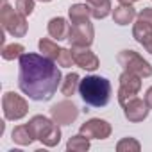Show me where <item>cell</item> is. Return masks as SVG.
I'll use <instances>...</instances> for the list:
<instances>
[{
    "label": "cell",
    "mask_w": 152,
    "mask_h": 152,
    "mask_svg": "<svg viewBox=\"0 0 152 152\" xmlns=\"http://www.w3.org/2000/svg\"><path fill=\"white\" fill-rule=\"evenodd\" d=\"M18 64V86L22 93L36 102L50 100L63 83V75L57 64L45 56L31 52H25Z\"/></svg>",
    "instance_id": "6da1fadb"
},
{
    "label": "cell",
    "mask_w": 152,
    "mask_h": 152,
    "mask_svg": "<svg viewBox=\"0 0 152 152\" xmlns=\"http://www.w3.org/2000/svg\"><path fill=\"white\" fill-rule=\"evenodd\" d=\"M79 95L86 106L104 107L109 104L111 99V83L100 75H88V77L81 79Z\"/></svg>",
    "instance_id": "7a4b0ae2"
},
{
    "label": "cell",
    "mask_w": 152,
    "mask_h": 152,
    "mask_svg": "<svg viewBox=\"0 0 152 152\" xmlns=\"http://www.w3.org/2000/svg\"><path fill=\"white\" fill-rule=\"evenodd\" d=\"M29 127H31V132H32L34 140H39L45 147L59 145L61 129H59V124H56L54 120H48L43 115H36L29 120Z\"/></svg>",
    "instance_id": "3957f363"
},
{
    "label": "cell",
    "mask_w": 152,
    "mask_h": 152,
    "mask_svg": "<svg viewBox=\"0 0 152 152\" xmlns=\"http://www.w3.org/2000/svg\"><path fill=\"white\" fill-rule=\"evenodd\" d=\"M0 22H2L4 31H7L15 38H23L27 34V16H23L22 13H18L7 4H2Z\"/></svg>",
    "instance_id": "277c9868"
},
{
    "label": "cell",
    "mask_w": 152,
    "mask_h": 152,
    "mask_svg": "<svg viewBox=\"0 0 152 152\" xmlns=\"http://www.w3.org/2000/svg\"><path fill=\"white\" fill-rule=\"evenodd\" d=\"M116 61L118 64L125 70V72H131V73H136L140 77H150L152 75V66L147 59H143L138 52L134 50H122L118 52L116 56Z\"/></svg>",
    "instance_id": "5b68a950"
},
{
    "label": "cell",
    "mask_w": 152,
    "mask_h": 152,
    "mask_svg": "<svg viewBox=\"0 0 152 152\" xmlns=\"http://www.w3.org/2000/svg\"><path fill=\"white\" fill-rule=\"evenodd\" d=\"M2 109H4V118L6 120H22L29 113V104L23 97L16 95L15 91H7L2 97Z\"/></svg>",
    "instance_id": "8992f818"
},
{
    "label": "cell",
    "mask_w": 152,
    "mask_h": 152,
    "mask_svg": "<svg viewBox=\"0 0 152 152\" xmlns=\"http://www.w3.org/2000/svg\"><path fill=\"white\" fill-rule=\"evenodd\" d=\"M141 90V77L136 73L125 72L120 75V90H118V102L122 106H125L129 100H132L138 91Z\"/></svg>",
    "instance_id": "52a82bcc"
},
{
    "label": "cell",
    "mask_w": 152,
    "mask_h": 152,
    "mask_svg": "<svg viewBox=\"0 0 152 152\" xmlns=\"http://www.w3.org/2000/svg\"><path fill=\"white\" fill-rule=\"evenodd\" d=\"M93 38H95V29L88 20L83 23H72L66 41L72 47H91Z\"/></svg>",
    "instance_id": "ba28073f"
},
{
    "label": "cell",
    "mask_w": 152,
    "mask_h": 152,
    "mask_svg": "<svg viewBox=\"0 0 152 152\" xmlns=\"http://www.w3.org/2000/svg\"><path fill=\"white\" fill-rule=\"evenodd\" d=\"M50 116L56 124L59 125H70L72 122L77 120L79 116V109L73 102L70 100H63V102H57L56 106H52L50 109Z\"/></svg>",
    "instance_id": "9c48e42d"
},
{
    "label": "cell",
    "mask_w": 152,
    "mask_h": 152,
    "mask_svg": "<svg viewBox=\"0 0 152 152\" xmlns=\"http://www.w3.org/2000/svg\"><path fill=\"white\" fill-rule=\"evenodd\" d=\"M81 134H84L90 140H106L111 136V125L106 120L100 118H91L88 122H84L79 129Z\"/></svg>",
    "instance_id": "30bf717a"
},
{
    "label": "cell",
    "mask_w": 152,
    "mask_h": 152,
    "mask_svg": "<svg viewBox=\"0 0 152 152\" xmlns=\"http://www.w3.org/2000/svg\"><path fill=\"white\" fill-rule=\"evenodd\" d=\"M72 54H73V61L77 66H81L83 70L88 72H95L99 68V57L90 50V47H72Z\"/></svg>",
    "instance_id": "8fae6325"
},
{
    "label": "cell",
    "mask_w": 152,
    "mask_h": 152,
    "mask_svg": "<svg viewBox=\"0 0 152 152\" xmlns=\"http://www.w3.org/2000/svg\"><path fill=\"white\" fill-rule=\"evenodd\" d=\"M122 107H124L125 118H127L129 122H134V124L143 122V120L148 116V111H150V107L147 106L145 99L141 100V99H138V97H134L132 100H129V102H127L125 106H122Z\"/></svg>",
    "instance_id": "7c38bea8"
},
{
    "label": "cell",
    "mask_w": 152,
    "mask_h": 152,
    "mask_svg": "<svg viewBox=\"0 0 152 152\" xmlns=\"http://www.w3.org/2000/svg\"><path fill=\"white\" fill-rule=\"evenodd\" d=\"M48 34H50V38H54L56 41L68 39V34H70V23L66 22V18H63V16L52 18V20L48 22Z\"/></svg>",
    "instance_id": "4fadbf2b"
},
{
    "label": "cell",
    "mask_w": 152,
    "mask_h": 152,
    "mask_svg": "<svg viewBox=\"0 0 152 152\" xmlns=\"http://www.w3.org/2000/svg\"><path fill=\"white\" fill-rule=\"evenodd\" d=\"M136 16H138L136 9L132 6H127V4H120L118 7L113 9V20L118 25H129V23H132V20Z\"/></svg>",
    "instance_id": "5bb4252c"
},
{
    "label": "cell",
    "mask_w": 152,
    "mask_h": 152,
    "mask_svg": "<svg viewBox=\"0 0 152 152\" xmlns=\"http://www.w3.org/2000/svg\"><path fill=\"white\" fill-rule=\"evenodd\" d=\"M68 16L72 23H83L91 18V7L88 4H75L68 9Z\"/></svg>",
    "instance_id": "9a60e30c"
},
{
    "label": "cell",
    "mask_w": 152,
    "mask_h": 152,
    "mask_svg": "<svg viewBox=\"0 0 152 152\" xmlns=\"http://www.w3.org/2000/svg\"><path fill=\"white\" fill-rule=\"evenodd\" d=\"M86 4L91 7V16L97 20H102L111 13V0H86Z\"/></svg>",
    "instance_id": "2e32d148"
},
{
    "label": "cell",
    "mask_w": 152,
    "mask_h": 152,
    "mask_svg": "<svg viewBox=\"0 0 152 152\" xmlns=\"http://www.w3.org/2000/svg\"><path fill=\"white\" fill-rule=\"evenodd\" d=\"M79 84H81L79 73L72 72V73L66 75V77L63 79V83H61V93L64 97H72V95H75V91H79Z\"/></svg>",
    "instance_id": "e0dca14e"
},
{
    "label": "cell",
    "mask_w": 152,
    "mask_h": 152,
    "mask_svg": "<svg viewBox=\"0 0 152 152\" xmlns=\"http://www.w3.org/2000/svg\"><path fill=\"white\" fill-rule=\"evenodd\" d=\"M13 141H15V143H18V145H22V147L31 145V143L34 141V136H32V132H31L29 124L18 125V127H15V129H13Z\"/></svg>",
    "instance_id": "ac0fdd59"
},
{
    "label": "cell",
    "mask_w": 152,
    "mask_h": 152,
    "mask_svg": "<svg viewBox=\"0 0 152 152\" xmlns=\"http://www.w3.org/2000/svg\"><path fill=\"white\" fill-rule=\"evenodd\" d=\"M152 34V23H148L147 20H141L136 16V23L132 27V36L138 43H143L148 36Z\"/></svg>",
    "instance_id": "d6986e66"
},
{
    "label": "cell",
    "mask_w": 152,
    "mask_h": 152,
    "mask_svg": "<svg viewBox=\"0 0 152 152\" xmlns=\"http://www.w3.org/2000/svg\"><path fill=\"white\" fill-rule=\"evenodd\" d=\"M38 47H39L41 56H45V57H48L52 61H56L57 56H59V52H61V47H57V43H54L48 38H41L39 43H38Z\"/></svg>",
    "instance_id": "ffe728a7"
},
{
    "label": "cell",
    "mask_w": 152,
    "mask_h": 152,
    "mask_svg": "<svg viewBox=\"0 0 152 152\" xmlns=\"http://www.w3.org/2000/svg\"><path fill=\"white\" fill-rule=\"evenodd\" d=\"M88 148H90V138H86L84 134L72 136L66 143V150L70 152H86Z\"/></svg>",
    "instance_id": "44dd1931"
},
{
    "label": "cell",
    "mask_w": 152,
    "mask_h": 152,
    "mask_svg": "<svg viewBox=\"0 0 152 152\" xmlns=\"http://www.w3.org/2000/svg\"><path fill=\"white\" fill-rule=\"evenodd\" d=\"M25 54V48L23 45L20 43H13V45H4L2 48V57L6 61H13V59H20L22 56Z\"/></svg>",
    "instance_id": "7402d4cb"
},
{
    "label": "cell",
    "mask_w": 152,
    "mask_h": 152,
    "mask_svg": "<svg viewBox=\"0 0 152 152\" xmlns=\"http://www.w3.org/2000/svg\"><path fill=\"white\" fill-rule=\"evenodd\" d=\"M140 148H141V145L134 138H124V140H120L116 143L118 152H140Z\"/></svg>",
    "instance_id": "603a6c76"
},
{
    "label": "cell",
    "mask_w": 152,
    "mask_h": 152,
    "mask_svg": "<svg viewBox=\"0 0 152 152\" xmlns=\"http://www.w3.org/2000/svg\"><path fill=\"white\" fill-rule=\"evenodd\" d=\"M57 64L59 66H63V68H70L75 61H73V54H72V50H68V48H61V52H59V56H57Z\"/></svg>",
    "instance_id": "cb8c5ba5"
},
{
    "label": "cell",
    "mask_w": 152,
    "mask_h": 152,
    "mask_svg": "<svg viewBox=\"0 0 152 152\" xmlns=\"http://www.w3.org/2000/svg\"><path fill=\"white\" fill-rule=\"evenodd\" d=\"M16 11L23 16H31L34 11V0H16Z\"/></svg>",
    "instance_id": "d4e9b609"
},
{
    "label": "cell",
    "mask_w": 152,
    "mask_h": 152,
    "mask_svg": "<svg viewBox=\"0 0 152 152\" xmlns=\"http://www.w3.org/2000/svg\"><path fill=\"white\" fill-rule=\"evenodd\" d=\"M138 18L147 20L148 23H152V7H145V9H141V11L138 13Z\"/></svg>",
    "instance_id": "484cf974"
},
{
    "label": "cell",
    "mask_w": 152,
    "mask_h": 152,
    "mask_svg": "<svg viewBox=\"0 0 152 152\" xmlns=\"http://www.w3.org/2000/svg\"><path fill=\"white\" fill-rule=\"evenodd\" d=\"M141 45H143V48H145L148 54H152V34H150V36H148V38H147Z\"/></svg>",
    "instance_id": "4316f807"
},
{
    "label": "cell",
    "mask_w": 152,
    "mask_h": 152,
    "mask_svg": "<svg viewBox=\"0 0 152 152\" xmlns=\"http://www.w3.org/2000/svg\"><path fill=\"white\" fill-rule=\"evenodd\" d=\"M145 102H147V106L152 109V86L147 90V93H145Z\"/></svg>",
    "instance_id": "83f0119b"
},
{
    "label": "cell",
    "mask_w": 152,
    "mask_h": 152,
    "mask_svg": "<svg viewBox=\"0 0 152 152\" xmlns=\"http://www.w3.org/2000/svg\"><path fill=\"white\" fill-rule=\"evenodd\" d=\"M120 4H127V6H132L134 2H140V0H118Z\"/></svg>",
    "instance_id": "f1b7e54d"
},
{
    "label": "cell",
    "mask_w": 152,
    "mask_h": 152,
    "mask_svg": "<svg viewBox=\"0 0 152 152\" xmlns=\"http://www.w3.org/2000/svg\"><path fill=\"white\" fill-rule=\"evenodd\" d=\"M39 2H52V0H39Z\"/></svg>",
    "instance_id": "f546056e"
}]
</instances>
